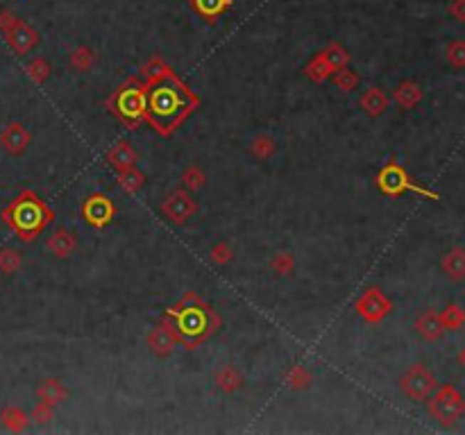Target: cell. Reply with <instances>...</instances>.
<instances>
[{
    "instance_id": "obj_33",
    "label": "cell",
    "mask_w": 465,
    "mask_h": 435,
    "mask_svg": "<svg viewBox=\"0 0 465 435\" xmlns=\"http://www.w3.org/2000/svg\"><path fill=\"white\" fill-rule=\"evenodd\" d=\"M193 3L204 16H218L220 11L231 5V0H193Z\"/></svg>"
},
{
    "instance_id": "obj_23",
    "label": "cell",
    "mask_w": 465,
    "mask_h": 435,
    "mask_svg": "<svg viewBox=\"0 0 465 435\" xmlns=\"http://www.w3.org/2000/svg\"><path fill=\"white\" fill-rule=\"evenodd\" d=\"M438 315H440V322H443L445 331H459L465 327V310L459 304H447Z\"/></svg>"
},
{
    "instance_id": "obj_1",
    "label": "cell",
    "mask_w": 465,
    "mask_h": 435,
    "mask_svg": "<svg viewBox=\"0 0 465 435\" xmlns=\"http://www.w3.org/2000/svg\"><path fill=\"white\" fill-rule=\"evenodd\" d=\"M193 107H198V98H193L173 75H166L155 82L152 91L145 95L143 114L157 132L170 134Z\"/></svg>"
},
{
    "instance_id": "obj_4",
    "label": "cell",
    "mask_w": 465,
    "mask_h": 435,
    "mask_svg": "<svg viewBox=\"0 0 465 435\" xmlns=\"http://www.w3.org/2000/svg\"><path fill=\"white\" fill-rule=\"evenodd\" d=\"M429 415L443 426H451L465 415V399L454 385H443L436 388L429 397Z\"/></svg>"
},
{
    "instance_id": "obj_17",
    "label": "cell",
    "mask_w": 465,
    "mask_h": 435,
    "mask_svg": "<svg viewBox=\"0 0 465 435\" xmlns=\"http://www.w3.org/2000/svg\"><path fill=\"white\" fill-rule=\"evenodd\" d=\"M75 236L68 229H57L51 239H48V252H53L57 258H66L73 250H75Z\"/></svg>"
},
{
    "instance_id": "obj_34",
    "label": "cell",
    "mask_w": 465,
    "mask_h": 435,
    "mask_svg": "<svg viewBox=\"0 0 465 435\" xmlns=\"http://www.w3.org/2000/svg\"><path fill=\"white\" fill-rule=\"evenodd\" d=\"M271 270L277 277H288L293 272V256L288 252H279L275 254V258L271 261Z\"/></svg>"
},
{
    "instance_id": "obj_32",
    "label": "cell",
    "mask_w": 465,
    "mask_h": 435,
    "mask_svg": "<svg viewBox=\"0 0 465 435\" xmlns=\"http://www.w3.org/2000/svg\"><path fill=\"white\" fill-rule=\"evenodd\" d=\"M445 57L454 68H465V41H451L445 51Z\"/></svg>"
},
{
    "instance_id": "obj_8",
    "label": "cell",
    "mask_w": 465,
    "mask_h": 435,
    "mask_svg": "<svg viewBox=\"0 0 465 435\" xmlns=\"http://www.w3.org/2000/svg\"><path fill=\"white\" fill-rule=\"evenodd\" d=\"M357 310H359V315L363 320L379 322V320H384L390 313V302L379 288H370L357 300Z\"/></svg>"
},
{
    "instance_id": "obj_14",
    "label": "cell",
    "mask_w": 465,
    "mask_h": 435,
    "mask_svg": "<svg viewBox=\"0 0 465 435\" xmlns=\"http://www.w3.org/2000/svg\"><path fill=\"white\" fill-rule=\"evenodd\" d=\"M145 95L141 91H120L118 93V114L125 120H137L143 116Z\"/></svg>"
},
{
    "instance_id": "obj_29",
    "label": "cell",
    "mask_w": 465,
    "mask_h": 435,
    "mask_svg": "<svg viewBox=\"0 0 465 435\" xmlns=\"http://www.w3.org/2000/svg\"><path fill=\"white\" fill-rule=\"evenodd\" d=\"M286 383H288V388H293V390L309 388V385H311V372L304 370V367H293V370H288V374H286Z\"/></svg>"
},
{
    "instance_id": "obj_30",
    "label": "cell",
    "mask_w": 465,
    "mask_h": 435,
    "mask_svg": "<svg viewBox=\"0 0 465 435\" xmlns=\"http://www.w3.org/2000/svg\"><path fill=\"white\" fill-rule=\"evenodd\" d=\"M204 182H207V175H204V170L200 166H189L184 170V175H182V184H184L189 191L202 189Z\"/></svg>"
},
{
    "instance_id": "obj_35",
    "label": "cell",
    "mask_w": 465,
    "mask_h": 435,
    "mask_svg": "<svg viewBox=\"0 0 465 435\" xmlns=\"http://www.w3.org/2000/svg\"><path fill=\"white\" fill-rule=\"evenodd\" d=\"M209 258H211V263H216V266H225L227 261H231V247H229V243H218V245H214L211 247V252H209Z\"/></svg>"
},
{
    "instance_id": "obj_13",
    "label": "cell",
    "mask_w": 465,
    "mask_h": 435,
    "mask_svg": "<svg viewBox=\"0 0 465 435\" xmlns=\"http://www.w3.org/2000/svg\"><path fill=\"white\" fill-rule=\"evenodd\" d=\"M5 30H7V39H9V46L14 48V51L19 53V55H26L30 48L36 43V34L30 30V28H26L23 23H19V21H14V23H9V26H3Z\"/></svg>"
},
{
    "instance_id": "obj_41",
    "label": "cell",
    "mask_w": 465,
    "mask_h": 435,
    "mask_svg": "<svg viewBox=\"0 0 465 435\" xmlns=\"http://www.w3.org/2000/svg\"><path fill=\"white\" fill-rule=\"evenodd\" d=\"M459 360H461V365H463V367H465V350H463V352H461V356H459Z\"/></svg>"
},
{
    "instance_id": "obj_27",
    "label": "cell",
    "mask_w": 465,
    "mask_h": 435,
    "mask_svg": "<svg viewBox=\"0 0 465 435\" xmlns=\"http://www.w3.org/2000/svg\"><path fill=\"white\" fill-rule=\"evenodd\" d=\"M332 80H334V84L338 86V89L348 91V93H352L354 89H359V84H361V78L357 75V73H352V70H343V68L334 73Z\"/></svg>"
},
{
    "instance_id": "obj_37",
    "label": "cell",
    "mask_w": 465,
    "mask_h": 435,
    "mask_svg": "<svg viewBox=\"0 0 465 435\" xmlns=\"http://www.w3.org/2000/svg\"><path fill=\"white\" fill-rule=\"evenodd\" d=\"M32 419L36 421V424H46V421H51L53 419V406L46 404V402H39L32 410Z\"/></svg>"
},
{
    "instance_id": "obj_40",
    "label": "cell",
    "mask_w": 465,
    "mask_h": 435,
    "mask_svg": "<svg viewBox=\"0 0 465 435\" xmlns=\"http://www.w3.org/2000/svg\"><path fill=\"white\" fill-rule=\"evenodd\" d=\"M449 14L454 16L456 21L465 23V0H454L451 7H449Z\"/></svg>"
},
{
    "instance_id": "obj_38",
    "label": "cell",
    "mask_w": 465,
    "mask_h": 435,
    "mask_svg": "<svg viewBox=\"0 0 465 435\" xmlns=\"http://www.w3.org/2000/svg\"><path fill=\"white\" fill-rule=\"evenodd\" d=\"M162 73H168V75H170V70L162 64V61L155 59V61H150V66L145 68V80H148V82H159L162 78H166V75H162Z\"/></svg>"
},
{
    "instance_id": "obj_36",
    "label": "cell",
    "mask_w": 465,
    "mask_h": 435,
    "mask_svg": "<svg viewBox=\"0 0 465 435\" xmlns=\"http://www.w3.org/2000/svg\"><path fill=\"white\" fill-rule=\"evenodd\" d=\"M323 57L329 61V66L334 68V73H336V70H340L343 66H345V64H348V59H350V57H348V53H345V51H340V48H332V51L325 53Z\"/></svg>"
},
{
    "instance_id": "obj_16",
    "label": "cell",
    "mask_w": 465,
    "mask_h": 435,
    "mask_svg": "<svg viewBox=\"0 0 465 435\" xmlns=\"http://www.w3.org/2000/svg\"><path fill=\"white\" fill-rule=\"evenodd\" d=\"M107 161L112 164L116 170H123V168H132L137 164V152L127 141H118L112 150L107 152Z\"/></svg>"
},
{
    "instance_id": "obj_21",
    "label": "cell",
    "mask_w": 465,
    "mask_h": 435,
    "mask_svg": "<svg viewBox=\"0 0 465 435\" xmlns=\"http://www.w3.org/2000/svg\"><path fill=\"white\" fill-rule=\"evenodd\" d=\"M216 385L223 392H236L241 385H243V377H241V372L236 367H231V365H223L218 372H216Z\"/></svg>"
},
{
    "instance_id": "obj_31",
    "label": "cell",
    "mask_w": 465,
    "mask_h": 435,
    "mask_svg": "<svg viewBox=\"0 0 465 435\" xmlns=\"http://www.w3.org/2000/svg\"><path fill=\"white\" fill-rule=\"evenodd\" d=\"M28 75L32 82L36 84H43L48 80V75H51V66H48V61L46 59H32L30 64H28Z\"/></svg>"
},
{
    "instance_id": "obj_12",
    "label": "cell",
    "mask_w": 465,
    "mask_h": 435,
    "mask_svg": "<svg viewBox=\"0 0 465 435\" xmlns=\"http://www.w3.org/2000/svg\"><path fill=\"white\" fill-rule=\"evenodd\" d=\"M415 331L420 333V338H424L427 342H436L443 338L445 333V327L443 322H440V315L436 310H424L422 315H418L415 320Z\"/></svg>"
},
{
    "instance_id": "obj_22",
    "label": "cell",
    "mask_w": 465,
    "mask_h": 435,
    "mask_svg": "<svg viewBox=\"0 0 465 435\" xmlns=\"http://www.w3.org/2000/svg\"><path fill=\"white\" fill-rule=\"evenodd\" d=\"M0 419H3V426L7 429V431H14V433H21V431H26V426H28V415L23 413L21 408H16V406H7V408H3V413H0Z\"/></svg>"
},
{
    "instance_id": "obj_20",
    "label": "cell",
    "mask_w": 465,
    "mask_h": 435,
    "mask_svg": "<svg viewBox=\"0 0 465 435\" xmlns=\"http://www.w3.org/2000/svg\"><path fill=\"white\" fill-rule=\"evenodd\" d=\"M36 394H39V402H46V404H51V406H57V404H62L66 397H68V390H66L64 385L59 383L57 379H46V381H41V385H39V390H36Z\"/></svg>"
},
{
    "instance_id": "obj_5",
    "label": "cell",
    "mask_w": 465,
    "mask_h": 435,
    "mask_svg": "<svg viewBox=\"0 0 465 435\" xmlns=\"http://www.w3.org/2000/svg\"><path fill=\"white\" fill-rule=\"evenodd\" d=\"M399 388L411 402H427L438 388V381L422 363H415L404 372V377L399 379Z\"/></svg>"
},
{
    "instance_id": "obj_18",
    "label": "cell",
    "mask_w": 465,
    "mask_h": 435,
    "mask_svg": "<svg viewBox=\"0 0 465 435\" xmlns=\"http://www.w3.org/2000/svg\"><path fill=\"white\" fill-rule=\"evenodd\" d=\"M361 109L365 111L368 116L377 118V116H382L386 107H388V98L382 89H377V86H372V89H368L363 95H361V100H359Z\"/></svg>"
},
{
    "instance_id": "obj_11",
    "label": "cell",
    "mask_w": 465,
    "mask_h": 435,
    "mask_svg": "<svg viewBox=\"0 0 465 435\" xmlns=\"http://www.w3.org/2000/svg\"><path fill=\"white\" fill-rule=\"evenodd\" d=\"M0 145H3L5 152H9L11 157H19L28 150L30 132L26 130V125H21V122H9L3 130V134H0Z\"/></svg>"
},
{
    "instance_id": "obj_3",
    "label": "cell",
    "mask_w": 465,
    "mask_h": 435,
    "mask_svg": "<svg viewBox=\"0 0 465 435\" xmlns=\"http://www.w3.org/2000/svg\"><path fill=\"white\" fill-rule=\"evenodd\" d=\"M170 315L175 318V329L179 335V342H184L189 350L193 345H198L200 340H204L211 331V320H216L211 315V310L202 304V300L195 293H189L184 300L179 302L177 308L170 310Z\"/></svg>"
},
{
    "instance_id": "obj_7",
    "label": "cell",
    "mask_w": 465,
    "mask_h": 435,
    "mask_svg": "<svg viewBox=\"0 0 465 435\" xmlns=\"http://www.w3.org/2000/svg\"><path fill=\"white\" fill-rule=\"evenodd\" d=\"M162 214L170 222H175V225H184V222H189L195 214H198V202L193 200L189 191L177 189L164 197Z\"/></svg>"
},
{
    "instance_id": "obj_24",
    "label": "cell",
    "mask_w": 465,
    "mask_h": 435,
    "mask_svg": "<svg viewBox=\"0 0 465 435\" xmlns=\"http://www.w3.org/2000/svg\"><path fill=\"white\" fill-rule=\"evenodd\" d=\"M118 184L125 193H139L143 189V184H145V177H143V172H139L137 168L132 166V168L118 170Z\"/></svg>"
},
{
    "instance_id": "obj_9",
    "label": "cell",
    "mask_w": 465,
    "mask_h": 435,
    "mask_svg": "<svg viewBox=\"0 0 465 435\" xmlns=\"http://www.w3.org/2000/svg\"><path fill=\"white\" fill-rule=\"evenodd\" d=\"M177 342H179L177 329L173 325H168V322H162V325H157L148 333V347L152 350V354L162 356V358L173 352L177 347Z\"/></svg>"
},
{
    "instance_id": "obj_19",
    "label": "cell",
    "mask_w": 465,
    "mask_h": 435,
    "mask_svg": "<svg viewBox=\"0 0 465 435\" xmlns=\"http://www.w3.org/2000/svg\"><path fill=\"white\" fill-rule=\"evenodd\" d=\"M393 98H395V103L402 109H413V107H418L420 100H422V89L415 82H402L395 89Z\"/></svg>"
},
{
    "instance_id": "obj_6",
    "label": "cell",
    "mask_w": 465,
    "mask_h": 435,
    "mask_svg": "<svg viewBox=\"0 0 465 435\" xmlns=\"http://www.w3.org/2000/svg\"><path fill=\"white\" fill-rule=\"evenodd\" d=\"M377 186L386 195H402V193H407V191H413V193H420L424 197H432V200H438L436 193L422 189L420 184H415L409 177V172L404 170L402 166H397V164H390V166H386L382 172H379V175H377Z\"/></svg>"
},
{
    "instance_id": "obj_26",
    "label": "cell",
    "mask_w": 465,
    "mask_h": 435,
    "mask_svg": "<svg viewBox=\"0 0 465 435\" xmlns=\"http://www.w3.org/2000/svg\"><path fill=\"white\" fill-rule=\"evenodd\" d=\"M21 263H23V256L19 250H11V247L0 250V272H3V275H14L21 268Z\"/></svg>"
},
{
    "instance_id": "obj_2",
    "label": "cell",
    "mask_w": 465,
    "mask_h": 435,
    "mask_svg": "<svg viewBox=\"0 0 465 435\" xmlns=\"http://www.w3.org/2000/svg\"><path fill=\"white\" fill-rule=\"evenodd\" d=\"M5 225L14 231L21 241H34L43 231V227L53 220V211L41 202L39 195L32 191H23L14 202L3 211Z\"/></svg>"
},
{
    "instance_id": "obj_25",
    "label": "cell",
    "mask_w": 465,
    "mask_h": 435,
    "mask_svg": "<svg viewBox=\"0 0 465 435\" xmlns=\"http://www.w3.org/2000/svg\"><path fill=\"white\" fill-rule=\"evenodd\" d=\"M275 150H277V145H275V141L271 139V136H266V134H261V136H254L252 139V143H250V152L256 157V159H268V157H273L275 154Z\"/></svg>"
},
{
    "instance_id": "obj_10",
    "label": "cell",
    "mask_w": 465,
    "mask_h": 435,
    "mask_svg": "<svg viewBox=\"0 0 465 435\" xmlns=\"http://www.w3.org/2000/svg\"><path fill=\"white\" fill-rule=\"evenodd\" d=\"M82 214H84V218H87L89 225H93V227H105V225H109V222H112V218H114V214H116V209H114L112 202L107 200V197L93 195V197H89L87 202H84Z\"/></svg>"
},
{
    "instance_id": "obj_15",
    "label": "cell",
    "mask_w": 465,
    "mask_h": 435,
    "mask_svg": "<svg viewBox=\"0 0 465 435\" xmlns=\"http://www.w3.org/2000/svg\"><path fill=\"white\" fill-rule=\"evenodd\" d=\"M440 268H443V272L449 279H454V281L465 279V250H461V247L449 250L443 256V261H440Z\"/></svg>"
},
{
    "instance_id": "obj_28",
    "label": "cell",
    "mask_w": 465,
    "mask_h": 435,
    "mask_svg": "<svg viewBox=\"0 0 465 435\" xmlns=\"http://www.w3.org/2000/svg\"><path fill=\"white\" fill-rule=\"evenodd\" d=\"M307 75H309L313 82H323V80H327L329 75H334V68L329 66V61L320 55L315 61H311V64L307 66Z\"/></svg>"
},
{
    "instance_id": "obj_39",
    "label": "cell",
    "mask_w": 465,
    "mask_h": 435,
    "mask_svg": "<svg viewBox=\"0 0 465 435\" xmlns=\"http://www.w3.org/2000/svg\"><path fill=\"white\" fill-rule=\"evenodd\" d=\"M70 61H73V66H75L78 70H87V68L91 66L93 57H91V53L87 51V48H80L78 53H73Z\"/></svg>"
}]
</instances>
